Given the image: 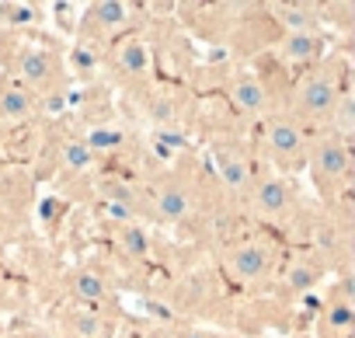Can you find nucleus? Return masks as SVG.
Wrapping results in <instances>:
<instances>
[{
    "label": "nucleus",
    "mask_w": 355,
    "mask_h": 338,
    "mask_svg": "<svg viewBox=\"0 0 355 338\" xmlns=\"http://www.w3.org/2000/svg\"><path fill=\"white\" fill-rule=\"evenodd\" d=\"M306 164H310V175L320 196H334L345 178H348V167H352V146L348 140L334 136L331 129L313 136L306 143Z\"/></svg>",
    "instance_id": "nucleus-1"
},
{
    "label": "nucleus",
    "mask_w": 355,
    "mask_h": 338,
    "mask_svg": "<svg viewBox=\"0 0 355 338\" xmlns=\"http://www.w3.org/2000/svg\"><path fill=\"white\" fill-rule=\"evenodd\" d=\"M70 293H73V300H80V303H101V300H108V286H105V279H101L94 269H80V272L70 279Z\"/></svg>",
    "instance_id": "nucleus-14"
},
{
    "label": "nucleus",
    "mask_w": 355,
    "mask_h": 338,
    "mask_svg": "<svg viewBox=\"0 0 355 338\" xmlns=\"http://www.w3.org/2000/svg\"><path fill=\"white\" fill-rule=\"evenodd\" d=\"M320 53H324V46H320L317 32H286V39H282V56L300 67L320 60Z\"/></svg>",
    "instance_id": "nucleus-11"
},
{
    "label": "nucleus",
    "mask_w": 355,
    "mask_h": 338,
    "mask_svg": "<svg viewBox=\"0 0 355 338\" xmlns=\"http://www.w3.org/2000/svg\"><path fill=\"white\" fill-rule=\"evenodd\" d=\"M327 122H331V133H334V136H341V140L352 136V129H355V101H352V94H341V98L334 101Z\"/></svg>",
    "instance_id": "nucleus-16"
},
{
    "label": "nucleus",
    "mask_w": 355,
    "mask_h": 338,
    "mask_svg": "<svg viewBox=\"0 0 355 338\" xmlns=\"http://www.w3.org/2000/svg\"><path fill=\"white\" fill-rule=\"evenodd\" d=\"M32 112H35L32 91H25L21 84H0V115L4 119H28Z\"/></svg>",
    "instance_id": "nucleus-13"
},
{
    "label": "nucleus",
    "mask_w": 355,
    "mask_h": 338,
    "mask_svg": "<svg viewBox=\"0 0 355 338\" xmlns=\"http://www.w3.org/2000/svg\"><path fill=\"white\" fill-rule=\"evenodd\" d=\"M192 213V196L182 182H167L160 192H157V203H153V217L160 223H178Z\"/></svg>",
    "instance_id": "nucleus-9"
},
{
    "label": "nucleus",
    "mask_w": 355,
    "mask_h": 338,
    "mask_svg": "<svg viewBox=\"0 0 355 338\" xmlns=\"http://www.w3.org/2000/svg\"><path fill=\"white\" fill-rule=\"evenodd\" d=\"M136 8L132 4H122V0H105V4H94L87 8V28H98V32H115V28H125L132 22Z\"/></svg>",
    "instance_id": "nucleus-10"
},
{
    "label": "nucleus",
    "mask_w": 355,
    "mask_h": 338,
    "mask_svg": "<svg viewBox=\"0 0 355 338\" xmlns=\"http://www.w3.org/2000/svg\"><path fill=\"white\" fill-rule=\"evenodd\" d=\"M63 157H67V167H77V171H84V167L91 164V150H87V143H67V150H63Z\"/></svg>",
    "instance_id": "nucleus-21"
},
{
    "label": "nucleus",
    "mask_w": 355,
    "mask_h": 338,
    "mask_svg": "<svg viewBox=\"0 0 355 338\" xmlns=\"http://www.w3.org/2000/svg\"><path fill=\"white\" fill-rule=\"evenodd\" d=\"M275 15L286 25V32H317V22H320L310 4H279Z\"/></svg>",
    "instance_id": "nucleus-15"
},
{
    "label": "nucleus",
    "mask_w": 355,
    "mask_h": 338,
    "mask_svg": "<svg viewBox=\"0 0 355 338\" xmlns=\"http://www.w3.org/2000/svg\"><path fill=\"white\" fill-rule=\"evenodd\" d=\"M42 8L39 4H0V22H8V25H39L42 22Z\"/></svg>",
    "instance_id": "nucleus-17"
},
{
    "label": "nucleus",
    "mask_w": 355,
    "mask_h": 338,
    "mask_svg": "<svg viewBox=\"0 0 355 338\" xmlns=\"http://www.w3.org/2000/svg\"><path fill=\"white\" fill-rule=\"evenodd\" d=\"M272 269H275V251L261 241H248L227 251V272L237 282H261L272 276Z\"/></svg>",
    "instance_id": "nucleus-5"
},
{
    "label": "nucleus",
    "mask_w": 355,
    "mask_h": 338,
    "mask_svg": "<svg viewBox=\"0 0 355 338\" xmlns=\"http://www.w3.org/2000/svg\"><path fill=\"white\" fill-rule=\"evenodd\" d=\"M213 160H216V171L223 178L227 189L234 192H251L254 175H251V157L241 143H216L213 146Z\"/></svg>",
    "instance_id": "nucleus-7"
},
{
    "label": "nucleus",
    "mask_w": 355,
    "mask_h": 338,
    "mask_svg": "<svg viewBox=\"0 0 355 338\" xmlns=\"http://www.w3.org/2000/svg\"><path fill=\"white\" fill-rule=\"evenodd\" d=\"M178 338H216V335H213V331H196V328H192V331H182Z\"/></svg>",
    "instance_id": "nucleus-24"
},
{
    "label": "nucleus",
    "mask_w": 355,
    "mask_h": 338,
    "mask_svg": "<svg viewBox=\"0 0 355 338\" xmlns=\"http://www.w3.org/2000/svg\"><path fill=\"white\" fill-rule=\"evenodd\" d=\"M15 77L21 81V87H35V91H60L63 84V70H60V60L46 49H21L11 63Z\"/></svg>",
    "instance_id": "nucleus-4"
},
{
    "label": "nucleus",
    "mask_w": 355,
    "mask_h": 338,
    "mask_svg": "<svg viewBox=\"0 0 355 338\" xmlns=\"http://www.w3.org/2000/svg\"><path fill=\"white\" fill-rule=\"evenodd\" d=\"M35 338H53V335H35Z\"/></svg>",
    "instance_id": "nucleus-25"
},
{
    "label": "nucleus",
    "mask_w": 355,
    "mask_h": 338,
    "mask_svg": "<svg viewBox=\"0 0 355 338\" xmlns=\"http://www.w3.org/2000/svg\"><path fill=\"white\" fill-rule=\"evenodd\" d=\"M265 143H268V153L279 167L286 171H296L300 164H306V133L300 129L296 119L289 115H275L268 119L265 126Z\"/></svg>",
    "instance_id": "nucleus-3"
},
{
    "label": "nucleus",
    "mask_w": 355,
    "mask_h": 338,
    "mask_svg": "<svg viewBox=\"0 0 355 338\" xmlns=\"http://www.w3.org/2000/svg\"><path fill=\"white\" fill-rule=\"evenodd\" d=\"M119 248H122L129 258H146V255H150L146 234H143L139 227H132V223H122V227H119Z\"/></svg>",
    "instance_id": "nucleus-18"
},
{
    "label": "nucleus",
    "mask_w": 355,
    "mask_h": 338,
    "mask_svg": "<svg viewBox=\"0 0 355 338\" xmlns=\"http://www.w3.org/2000/svg\"><path fill=\"white\" fill-rule=\"evenodd\" d=\"M73 63H77L80 70H91V67H94V56H91L84 46H77V53H73Z\"/></svg>",
    "instance_id": "nucleus-23"
},
{
    "label": "nucleus",
    "mask_w": 355,
    "mask_h": 338,
    "mask_svg": "<svg viewBox=\"0 0 355 338\" xmlns=\"http://www.w3.org/2000/svg\"><path fill=\"white\" fill-rule=\"evenodd\" d=\"M119 140H122V136H119L115 129H98V133H91L87 150H91V153H94V146H108V150H112V146H119Z\"/></svg>",
    "instance_id": "nucleus-22"
},
{
    "label": "nucleus",
    "mask_w": 355,
    "mask_h": 338,
    "mask_svg": "<svg viewBox=\"0 0 355 338\" xmlns=\"http://www.w3.org/2000/svg\"><path fill=\"white\" fill-rule=\"evenodd\" d=\"M115 67L122 74H132V77L146 74L150 70V49H146V42L143 39H122L115 46Z\"/></svg>",
    "instance_id": "nucleus-12"
},
{
    "label": "nucleus",
    "mask_w": 355,
    "mask_h": 338,
    "mask_svg": "<svg viewBox=\"0 0 355 338\" xmlns=\"http://www.w3.org/2000/svg\"><path fill=\"white\" fill-rule=\"evenodd\" d=\"M341 74H334V67H320V70H310L300 84H296V94H293V112L300 119H327L334 101L341 98Z\"/></svg>",
    "instance_id": "nucleus-2"
},
{
    "label": "nucleus",
    "mask_w": 355,
    "mask_h": 338,
    "mask_svg": "<svg viewBox=\"0 0 355 338\" xmlns=\"http://www.w3.org/2000/svg\"><path fill=\"white\" fill-rule=\"evenodd\" d=\"M251 206L265 220H289L296 213V196L282 178H261L251 185Z\"/></svg>",
    "instance_id": "nucleus-6"
},
{
    "label": "nucleus",
    "mask_w": 355,
    "mask_h": 338,
    "mask_svg": "<svg viewBox=\"0 0 355 338\" xmlns=\"http://www.w3.org/2000/svg\"><path fill=\"white\" fill-rule=\"evenodd\" d=\"M227 94H230V105H234L244 119H258V115H265L268 105H272L265 84H261L254 74H237V77L230 81V91H227Z\"/></svg>",
    "instance_id": "nucleus-8"
},
{
    "label": "nucleus",
    "mask_w": 355,
    "mask_h": 338,
    "mask_svg": "<svg viewBox=\"0 0 355 338\" xmlns=\"http://www.w3.org/2000/svg\"><path fill=\"white\" fill-rule=\"evenodd\" d=\"M70 331L77 338H101L105 335V321L98 314H91V310H73L70 314Z\"/></svg>",
    "instance_id": "nucleus-19"
},
{
    "label": "nucleus",
    "mask_w": 355,
    "mask_h": 338,
    "mask_svg": "<svg viewBox=\"0 0 355 338\" xmlns=\"http://www.w3.org/2000/svg\"><path fill=\"white\" fill-rule=\"evenodd\" d=\"M317 279H320V269H317V265H293L289 276H286V286H289L293 293H303V289H310Z\"/></svg>",
    "instance_id": "nucleus-20"
}]
</instances>
